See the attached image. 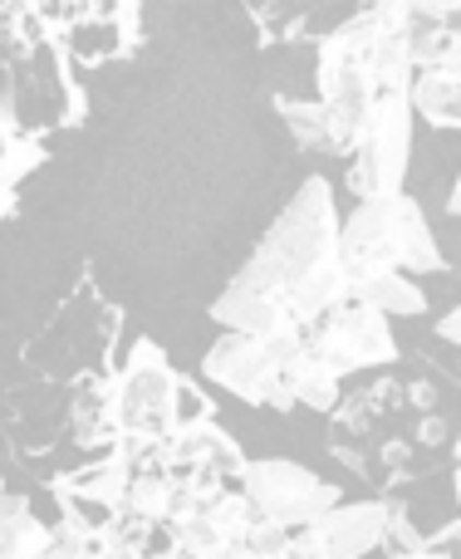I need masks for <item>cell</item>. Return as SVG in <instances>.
<instances>
[{
	"label": "cell",
	"instance_id": "19",
	"mask_svg": "<svg viewBox=\"0 0 461 559\" xmlns=\"http://www.w3.org/2000/svg\"><path fill=\"white\" fill-rule=\"evenodd\" d=\"M457 329H461V314H457V309H447V319H437V338L457 344Z\"/></svg>",
	"mask_w": 461,
	"mask_h": 559
},
{
	"label": "cell",
	"instance_id": "11",
	"mask_svg": "<svg viewBox=\"0 0 461 559\" xmlns=\"http://www.w3.org/2000/svg\"><path fill=\"white\" fill-rule=\"evenodd\" d=\"M407 108L433 128H452L461 123V74L457 69H417L407 84Z\"/></svg>",
	"mask_w": 461,
	"mask_h": 559
},
{
	"label": "cell",
	"instance_id": "6",
	"mask_svg": "<svg viewBox=\"0 0 461 559\" xmlns=\"http://www.w3.org/2000/svg\"><path fill=\"white\" fill-rule=\"evenodd\" d=\"M230 486H236V496L250 506L256 521L280 525V531H289V535L309 531L319 515H329L339 501H344V491H339L334 481L315 476L309 466H299V462H285V456H260V462H246Z\"/></svg>",
	"mask_w": 461,
	"mask_h": 559
},
{
	"label": "cell",
	"instance_id": "14",
	"mask_svg": "<svg viewBox=\"0 0 461 559\" xmlns=\"http://www.w3.org/2000/svg\"><path fill=\"white\" fill-rule=\"evenodd\" d=\"M69 49L88 64H104V59H118L128 49L123 20H74L69 25Z\"/></svg>",
	"mask_w": 461,
	"mask_h": 559
},
{
	"label": "cell",
	"instance_id": "23",
	"mask_svg": "<svg viewBox=\"0 0 461 559\" xmlns=\"http://www.w3.org/2000/svg\"><path fill=\"white\" fill-rule=\"evenodd\" d=\"M0 491H5V486H0Z\"/></svg>",
	"mask_w": 461,
	"mask_h": 559
},
{
	"label": "cell",
	"instance_id": "22",
	"mask_svg": "<svg viewBox=\"0 0 461 559\" xmlns=\"http://www.w3.org/2000/svg\"><path fill=\"white\" fill-rule=\"evenodd\" d=\"M143 559H182V555H177V550H167V540H163L153 555H143Z\"/></svg>",
	"mask_w": 461,
	"mask_h": 559
},
{
	"label": "cell",
	"instance_id": "4",
	"mask_svg": "<svg viewBox=\"0 0 461 559\" xmlns=\"http://www.w3.org/2000/svg\"><path fill=\"white\" fill-rule=\"evenodd\" d=\"M319 114L329 128V153L348 157L378 104L374 74H368V15L364 5L344 15L319 39Z\"/></svg>",
	"mask_w": 461,
	"mask_h": 559
},
{
	"label": "cell",
	"instance_id": "1",
	"mask_svg": "<svg viewBox=\"0 0 461 559\" xmlns=\"http://www.w3.org/2000/svg\"><path fill=\"white\" fill-rule=\"evenodd\" d=\"M339 299H348V285L339 271L334 187L324 177H305L240 275L216 295L212 319L226 334H305Z\"/></svg>",
	"mask_w": 461,
	"mask_h": 559
},
{
	"label": "cell",
	"instance_id": "9",
	"mask_svg": "<svg viewBox=\"0 0 461 559\" xmlns=\"http://www.w3.org/2000/svg\"><path fill=\"white\" fill-rule=\"evenodd\" d=\"M388 515H393V501H339L309 531H299V540L315 545L324 559H364L383 550Z\"/></svg>",
	"mask_w": 461,
	"mask_h": 559
},
{
	"label": "cell",
	"instance_id": "18",
	"mask_svg": "<svg viewBox=\"0 0 461 559\" xmlns=\"http://www.w3.org/2000/svg\"><path fill=\"white\" fill-rule=\"evenodd\" d=\"M457 5H461V0H407V10L433 15V20H457Z\"/></svg>",
	"mask_w": 461,
	"mask_h": 559
},
{
	"label": "cell",
	"instance_id": "12",
	"mask_svg": "<svg viewBox=\"0 0 461 559\" xmlns=\"http://www.w3.org/2000/svg\"><path fill=\"white\" fill-rule=\"evenodd\" d=\"M49 545V525L29 511L25 496L0 491V559H35Z\"/></svg>",
	"mask_w": 461,
	"mask_h": 559
},
{
	"label": "cell",
	"instance_id": "5",
	"mask_svg": "<svg viewBox=\"0 0 461 559\" xmlns=\"http://www.w3.org/2000/svg\"><path fill=\"white\" fill-rule=\"evenodd\" d=\"M305 358V334H222L206 354V383H222L230 397L270 413H289V373Z\"/></svg>",
	"mask_w": 461,
	"mask_h": 559
},
{
	"label": "cell",
	"instance_id": "20",
	"mask_svg": "<svg viewBox=\"0 0 461 559\" xmlns=\"http://www.w3.org/2000/svg\"><path fill=\"white\" fill-rule=\"evenodd\" d=\"M388 559H452V555H442V550H413V555H388Z\"/></svg>",
	"mask_w": 461,
	"mask_h": 559
},
{
	"label": "cell",
	"instance_id": "21",
	"mask_svg": "<svg viewBox=\"0 0 461 559\" xmlns=\"http://www.w3.org/2000/svg\"><path fill=\"white\" fill-rule=\"evenodd\" d=\"M5 212H15V192H10V187H0V216Z\"/></svg>",
	"mask_w": 461,
	"mask_h": 559
},
{
	"label": "cell",
	"instance_id": "2",
	"mask_svg": "<svg viewBox=\"0 0 461 559\" xmlns=\"http://www.w3.org/2000/svg\"><path fill=\"white\" fill-rule=\"evenodd\" d=\"M108 417H114V447L128 452H157L173 432L212 423L216 407L197 383H187L153 338H138L128 364L108 383Z\"/></svg>",
	"mask_w": 461,
	"mask_h": 559
},
{
	"label": "cell",
	"instance_id": "17",
	"mask_svg": "<svg viewBox=\"0 0 461 559\" xmlns=\"http://www.w3.org/2000/svg\"><path fill=\"white\" fill-rule=\"evenodd\" d=\"M289 540H295L289 531H280V525H265V521H256V525H250V531L236 540V550L246 555V559H280V555L289 550Z\"/></svg>",
	"mask_w": 461,
	"mask_h": 559
},
{
	"label": "cell",
	"instance_id": "8",
	"mask_svg": "<svg viewBox=\"0 0 461 559\" xmlns=\"http://www.w3.org/2000/svg\"><path fill=\"white\" fill-rule=\"evenodd\" d=\"M407 163H413V108H407V94H383L348 153V192L358 202L403 192Z\"/></svg>",
	"mask_w": 461,
	"mask_h": 559
},
{
	"label": "cell",
	"instance_id": "16",
	"mask_svg": "<svg viewBox=\"0 0 461 559\" xmlns=\"http://www.w3.org/2000/svg\"><path fill=\"white\" fill-rule=\"evenodd\" d=\"M289 407H309V413H329L339 407V378H329L324 368H315L309 358H299L289 373Z\"/></svg>",
	"mask_w": 461,
	"mask_h": 559
},
{
	"label": "cell",
	"instance_id": "13",
	"mask_svg": "<svg viewBox=\"0 0 461 559\" xmlns=\"http://www.w3.org/2000/svg\"><path fill=\"white\" fill-rule=\"evenodd\" d=\"M348 299H358V305H368L374 314H423L427 309V289L417 285L413 275H374V280H358V285H348Z\"/></svg>",
	"mask_w": 461,
	"mask_h": 559
},
{
	"label": "cell",
	"instance_id": "10",
	"mask_svg": "<svg viewBox=\"0 0 461 559\" xmlns=\"http://www.w3.org/2000/svg\"><path fill=\"white\" fill-rule=\"evenodd\" d=\"M157 462L167 466L173 476H192V481H216V486H230L236 472L246 466V452L236 447V437L222 432L216 423H197V427H182L163 442Z\"/></svg>",
	"mask_w": 461,
	"mask_h": 559
},
{
	"label": "cell",
	"instance_id": "15",
	"mask_svg": "<svg viewBox=\"0 0 461 559\" xmlns=\"http://www.w3.org/2000/svg\"><path fill=\"white\" fill-rule=\"evenodd\" d=\"M275 114L280 123L289 128V138H295L305 153H329V128H324V114H319V104H309V98H275Z\"/></svg>",
	"mask_w": 461,
	"mask_h": 559
},
{
	"label": "cell",
	"instance_id": "7",
	"mask_svg": "<svg viewBox=\"0 0 461 559\" xmlns=\"http://www.w3.org/2000/svg\"><path fill=\"white\" fill-rule=\"evenodd\" d=\"M305 358L315 368H324L329 378H344V373H358V368L393 364L398 344L383 314H374L358 299H339L329 314H319L305 329Z\"/></svg>",
	"mask_w": 461,
	"mask_h": 559
},
{
	"label": "cell",
	"instance_id": "3",
	"mask_svg": "<svg viewBox=\"0 0 461 559\" xmlns=\"http://www.w3.org/2000/svg\"><path fill=\"white\" fill-rule=\"evenodd\" d=\"M339 271L344 285L374 275H437L442 246L407 192L364 197L348 216H339Z\"/></svg>",
	"mask_w": 461,
	"mask_h": 559
}]
</instances>
